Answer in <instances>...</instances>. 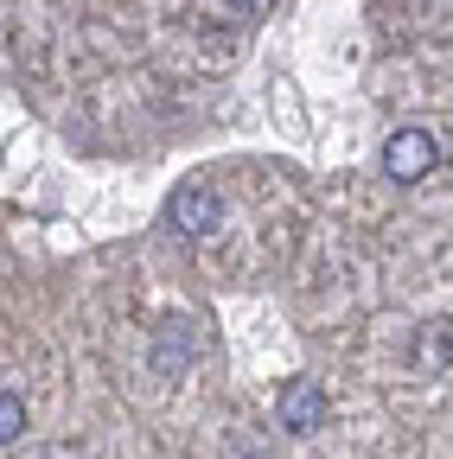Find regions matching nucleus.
Wrapping results in <instances>:
<instances>
[{"mask_svg":"<svg viewBox=\"0 0 453 459\" xmlns=\"http://www.w3.org/2000/svg\"><path fill=\"white\" fill-rule=\"evenodd\" d=\"M434 166H440V141H434L428 128H396V134L383 141V172H389L396 186L428 179Z\"/></svg>","mask_w":453,"mask_h":459,"instance_id":"1","label":"nucleus"},{"mask_svg":"<svg viewBox=\"0 0 453 459\" xmlns=\"http://www.w3.org/2000/svg\"><path fill=\"white\" fill-rule=\"evenodd\" d=\"M274 421L288 428V434L326 428V389H319L313 377H288V383H281V395H274Z\"/></svg>","mask_w":453,"mask_h":459,"instance_id":"2","label":"nucleus"},{"mask_svg":"<svg viewBox=\"0 0 453 459\" xmlns=\"http://www.w3.org/2000/svg\"><path fill=\"white\" fill-rule=\"evenodd\" d=\"M166 223L179 230V237H211V230L223 223V204L211 198V186H179L173 198H166Z\"/></svg>","mask_w":453,"mask_h":459,"instance_id":"3","label":"nucleus"},{"mask_svg":"<svg viewBox=\"0 0 453 459\" xmlns=\"http://www.w3.org/2000/svg\"><path fill=\"white\" fill-rule=\"evenodd\" d=\"M153 364H160V370H186V364H192V338H186L179 325H166L160 344H153Z\"/></svg>","mask_w":453,"mask_h":459,"instance_id":"4","label":"nucleus"},{"mask_svg":"<svg viewBox=\"0 0 453 459\" xmlns=\"http://www.w3.org/2000/svg\"><path fill=\"white\" fill-rule=\"evenodd\" d=\"M20 434H26V402L0 389V446H7V440H20Z\"/></svg>","mask_w":453,"mask_h":459,"instance_id":"5","label":"nucleus"}]
</instances>
